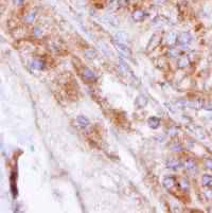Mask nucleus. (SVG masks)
Wrapping results in <instances>:
<instances>
[{
    "label": "nucleus",
    "mask_w": 212,
    "mask_h": 213,
    "mask_svg": "<svg viewBox=\"0 0 212 213\" xmlns=\"http://www.w3.org/2000/svg\"><path fill=\"white\" fill-rule=\"evenodd\" d=\"M183 167H186L187 170H193L195 167V162L192 159H186L183 162Z\"/></svg>",
    "instance_id": "a211bd4d"
},
{
    "label": "nucleus",
    "mask_w": 212,
    "mask_h": 213,
    "mask_svg": "<svg viewBox=\"0 0 212 213\" xmlns=\"http://www.w3.org/2000/svg\"><path fill=\"white\" fill-rule=\"evenodd\" d=\"M153 25H155V27H162V25H168V19L164 18L163 16H159L154 19Z\"/></svg>",
    "instance_id": "4468645a"
},
{
    "label": "nucleus",
    "mask_w": 212,
    "mask_h": 213,
    "mask_svg": "<svg viewBox=\"0 0 212 213\" xmlns=\"http://www.w3.org/2000/svg\"><path fill=\"white\" fill-rule=\"evenodd\" d=\"M76 121H78V124L81 126V127L85 128L89 125V120L87 118L83 117V116H80V117L76 118Z\"/></svg>",
    "instance_id": "2eb2a0df"
},
{
    "label": "nucleus",
    "mask_w": 212,
    "mask_h": 213,
    "mask_svg": "<svg viewBox=\"0 0 212 213\" xmlns=\"http://www.w3.org/2000/svg\"><path fill=\"white\" fill-rule=\"evenodd\" d=\"M211 48H212V46H211Z\"/></svg>",
    "instance_id": "c85d7f7f"
},
{
    "label": "nucleus",
    "mask_w": 212,
    "mask_h": 213,
    "mask_svg": "<svg viewBox=\"0 0 212 213\" xmlns=\"http://www.w3.org/2000/svg\"><path fill=\"white\" fill-rule=\"evenodd\" d=\"M167 167H168L169 169H171V170L177 171V170H179L181 167H183V162H181L180 160H178V159H176V158H171V159H169V160L167 161Z\"/></svg>",
    "instance_id": "7ed1b4c3"
},
{
    "label": "nucleus",
    "mask_w": 212,
    "mask_h": 213,
    "mask_svg": "<svg viewBox=\"0 0 212 213\" xmlns=\"http://www.w3.org/2000/svg\"><path fill=\"white\" fill-rule=\"evenodd\" d=\"M190 64V59L188 55L186 54H181L180 56L177 59V67L180 68V69H183V68H187Z\"/></svg>",
    "instance_id": "20e7f679"
},
{
    "label": "nucleus",
    "mask_w": 212,
    "mask_h": 213,
    "mask_svg": "<svg viewBox=\"0 0 212 213\" xmlns=\"http://www.w3.org/2000/svg\"><path fill=\"white\" fill-rule=\"evenodd\" d=\"M155 3H162V2H164L166 0H153Z\"/></svg>",
    "instance_id": "cd10ccee"
},
{
    "label": "nucleus",
    "mask_w": 212,
    "mask_h": 213,
    "mask_svg": "<svg viewBox=\"0 0 212 213\" xmlns=\"http://www.w3.org/2000/svg\"><path fill=\"white\" fill-rule=\"evenodd\" d=\"M35 16H36V12L35 11H32V12H30L29 14L25 16V21L27 22H32V21H34V19H35Z\"/></svg>",
    "instance_id": "412c9836"
},
{
    "label": "nucleus",
    "mask_w": 212,
    "mask_h": 213,
    "mask_svg": "<svg viewBox=\"0 0 212 213\" xmlns=\"http://www.w3.org/2000/svg\"><path fill=\"white\" fill-rule=\"evenodd\" d=\"M168 56L170 57H179L180 56V50L178 48H170V50L168 51Z\"/></svg>",
    "instance_id": "f3484780"
},
{
    "label": "nucleus",
    "mask_w": 212,
    "mask_h": 213,
    "mask_svg": "<svg viewBox=\"0 0 212 213\" xmlns=\"http://www.w3.org/2000/svg\"><path fill=\"white\" fill-rule=\"evenodd\" d=\"M31 67L35 70H42L45 68V62L42 61V59H33L31 63Z\"/></svg>",
    "instance_id": "f8f14e48"
},
{
    "label": "nucleus",
    "mask_w": 212,
    "mask_h": 213,
    "mask_svg": "<svg viewBox=\"0 0 212 213\" xmlns=\"http://www.w3.org/2000/svg\"><path fill=\"white\" fill-rule=\"evenodd\" d=\"M85 54H86V56L89 57V59H95L96 57V52L93 50H86L85 51Z\"/></svg>",
    "instance_id": "4be33fe9"
},
{
    "label": "nucleus",
    "mask_w": 212,
    "mask_h": 213,
    "mask_svg": "<svg viewBox=\"0 0 212 213\" xmlns=\"http://www.w3.org/2000/svg\"><path fill=\"white\" fill-rule=\"evenodd\" d=\"M160 40H161V37H160L159 34H154L153 36H152L151 40L149 42V44H147V50H152V49H155L156 47L159 45Z\"/></svg>",
    "instance_id": "39448f33"
},
{
    "label": "nucleus",
    "mask_w": 212,
    "mask_h": 213,
    "mask_svg": "<svg viewBox=\"0 0 212 213\" xmlns=\"http://www.w3.org/2000/svg\"><path fill=\"white\" fill-rule=\"evenodd\" d=\"M115 40L117 42H121V44H125L128 40V34L126 32L119 31L115 34Z\"/></svg>",
    "instance_id": "0eeeda50"
},
{
    "label": "nucleus",
    "mask_w": 212,
    "mask_h": 213,
    "mask_svg": "<svg viewBox=\"0 0 212 213\" xmlns=\"http://www.w3.org/2000/svg\"><path fill=\"white\" fill-rule=\"evenodd\" d=\"M13 2H14V4H17V5H19V4L22 3L23 0H13Z\"/></svg>",
    "instance_id": "bb28decb"
},
{
    "label": "nucleus",
    "mask_w": 212,
    "mask_h": 213,
    "mask_svg": "<svg viewBox=\"0 0 212 213\" xmlns=\"http://www.w3.org/2000/svg\"><path fill=\"white\" fill-rule=\"evenodd\" d=\"M82 75H83V79H86L87 82H93L96 81V74L93 73V70H90L89 68H84L82 71Z\"/></svg>",
    "instance_id": "423d86ee"
},
{
    "label": "nucleus",
    "mask_w": 212,
    "mask_h": 213,
    "mask_svg": "<svg viewBox=\"0 0 212 213\" xmlns=\"http://www.w3.org/2000/svg\"><path fill=\"white\" fill-rule=\"evenodd\" d=\"M146 104H147V99L145 98V96H139L138 98H137V100H136V105L139 107V108H142V107H144Z\"/></svg>",
    "instance_id": "dca6fc26"
},
{
    "label": "nucleus",
    "mask_w": 212,
    "mask_h": 213,
    "mask_svg": "<svg viewBox=\"0 0 212 213\" xmlns=\"http://www.w3.org/2000/svg\"><path fill=\"white\" fill-rule=\"evenodd\" d=\"M164 39H166V44L168 46H173V45L177 42V35L174 32H169Z\"/></svg>",
    "instance_id": "1a4fd4ad"
},
{
    "label": "nucleus",
    "mask_w": 212,
    "mask_h": 213,
    "mask_svg": "<svg viewBox=\"0 0 212 213\" xmlns=\"http://www.w3.org/2000/svg\"><path fill=\"white\" fill-rule=\"evenodd\" d=\"M205 165H206L207 169H209L212 171V160L211 159H206V160H205Z\"/></svg>",
    "instance_id": "5701e85b"
},
{
    "label": "nucleus",
    "mask_w": 212,
    "mask_h": 213,
    "mask_svg": "<svg viewBox=\"0 0 212 213\" xmlns=\"http://www.w3.org/2000/svg\"><path fill=\"white\" fill-rule=\"evenodd\" d=\"M203 186H211L212 184V176L210 175H204L202 178Z\"/></svg>",
    "instance_id": "aec40b11"
},
{
    "label": "nucleus",
    "mask_w": 212,
    "mask_h": 213,
    "mask_svg": "<svg viewBox=\"0 0 212 213\" xmlns=\"http://www.w3.org/2000/svg\"><path fill=\"white\" fill-rule=\"evenodd\" d=\"M132 17H133V19H134L135 21H142L143 19L146 17V14H145V12H143V11H140V10H137V11H135L134 13H133V15H132Z\"/></svg>",
    "instance_id": "9b49d317"
},
{
    "label": "nucleus",
    "mask_w": 212,
    "mask_h": 213,
    "mask_svg": "<svg viewBox=\"0 0 212 213\" xmlns=\"http://www.w3.org/2000/svg\"><path fill=\"white\" fill-rule=\"evenodd\" d=\"M147 124L153 130H156L157 127H159V124H160V120L158 119L157 117H151L149 120H147Z\"/></svg>",
    "instance_id": "ddd939ff"
},
{
    "label": "nucleus",
    "mask_w": 212,
    "mask_h": 213,
    "mask_svg": "<svg viewBox=\"0 0 212 213\" xmlns=\"http://www.w3.org/2000/svg\"><path fill=\"white\" fill-rule=\"evenodd\" d=\"M179 187H180L181 190L188 191L189 190V181H188L186 178H181V179L179 180Z\"/></svg>",
    "instance_id": "6ab92c4d"
},
{
    "label": "nucleus",
    "mask_w": 212,
    "mask_h": 213,
    "mask_svg": "<svg viewBox=\"0 0 212 213\" xmlns=\"http://www.w3.org/2000/svg\"><path fill=\"white\" fill-rule=\"evenodd\" d=\"M204 108H205V109H207V110H212V102L205 103Z\"/></svg>",
    "instance_id": "b1692460"
},
{
    "label": "nucleus",
    "mask_w": 212,
    "mask_h": 213,
    "mask_svg": "<svg viewBox=\"0 0 212 213\" xmlns=\"http://www.w3.org/2000/svg\"><path fill=\"white\" fill-rule=\"evenodd\" d=\"M192 42V35L189 32H181L179 35L177 36V44L181 47H187L190 42Z\"/></svg>",
    "instance_id": "f03ea898"
},
{
    "label": "nucleus",
    "mask_w": 212,
    "mask_h": 213,
    "mask_svg": "<svg viewBox=\"0 0 212 213\" xmlns=\"http://www.w3.org/2000/svg\"><path fill=\"white\" fill-rule=\"evenodd\" d=\"M204 105H205V102L202 99H196V100H190V101L180 100L176 102L177 108L189 107V108H193V109H200V108H204Z\"/></svg>",
    "instance_id": "f257e3e1"
},
{
    "label": "nucleus",
    "mask_w": 212,
    "mask_h": 213,
    "mask_svg": "<svg viewBox=\"0 0 212 213\" xmlns=\"http://www.w3.org/2000/svg\"><path fill=\"white\" fill-rule=\"evenodd\" d=\"M171 147H172V148H171L172 150H183L180 145H172Z\"/></svg>",
    "instance_id": "a878e982"
},
{
    "label": "nucleus",
    "mask_w": 212,
    "mask_h": 213,
    "mask_svg": "<svg viewBox=\"0 0 212 213\" xmlns=\"http://www.w3.org/2000/svg\"><path fill=\"white\" fill-rule=\"evenodd\" d=\"M115 45H116V48H117L121 53H123L125 56H130V55H132V51H130V49L128 48L127 46H125V44H121V42H116Z\"/></svg>",
    "instance_id": "6e6552de"
},
{
    "label": "nucleus",
    "mask_w": 212,
    "mask_h": 213,
    "mask_svg": "<svg viewBox=\"0 0 212 213\" xmlns=\"http://www.w3.org/2000/svg\"><path fill=\"white\" fill-rule=\"evenodd\" d=\"M205 195H206V197H207L208 199H212V190L207 191V192L205 193Z\"/></svg>",
    "instance_id": "393cba45"
},
{
    "label": "nucleus",
    "mask_w": 212,
    "mask_h": 213,
    "mask_svg": "<svg viewBox=\"0 0 212 213\" xmlns=\"http://www.w3.org/2000/svg\"><path fill=\"white\" fill-rule=\"evenodd\" d=\"M175 184H176V181H175L174 177H172V176H167V177L163 178V186L166 187L168 190L172 189L173 187L175 186Z\"/></svg>",
    "instance_id": "9d476101"
}]
</instances>
